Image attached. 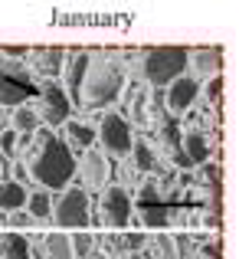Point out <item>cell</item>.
Listing matches in <instances>:
<instances>
[{"mask_svg":"<svg viewBox=\"0 0 239 259\" xmlns=\"http://www.w3.org/2000/svg\"><path fill=\"white\" fill-rule=\"evenodd\" d=\"M30 174L46 190H66L69 187V177L76 174V154L69 151V145L63 138L43 135V151L30 164Z\"/></svg>","mask_w":239,"mask_h":259,"instance_id":"6da1fadb","label":"cell"},{"mask_svg":"<svg viewBox=\"0 0 239 259\" xmlns=\"http://www.w3.org/2000/svg\"><path fill=\"white\" fill-rule=\"evenodd\" d=\"M121 85H125V69L115 59H88L85 69V82H82V99H85L88 108H105L112 105L121 95Z\"/></svg>","mask_w":239,"mask_h":259,"instance_id":"7a4b0ae2","label":"cell"},{"mask_svg":"<svg viewBox=\"0 0 239 259\" xmlns=\"http://www.w3.org/2000/svg\"><path fill=\"white\" fill-rule=\"evenodd\" d=\"M190 66V50L183 46H154L145 56V79L151 85H170L183 76V69Z\"/></svg>","mask_w":239,"mask_h":259,"instance_id":"3957f363","label":"cell"},{"mask_svg":"<svg viewBox=\"0 0 239 259\" xmlns=\"http://www.w3.org/2000/svg\"><path fill=\"white\" fill-rule=\"evenodd\" d=\"M39 89L30 79V72L20 63L0 59V108H20L30 99H36Z\"/></svg>","mask_w":239,"mask_h":259,"instance_id":"277c9868","label":"cell"},{"mask_svg":"<svg viewBox=\"0 0 239 259\" xmlns=\"http://www.w3.org/2000/svg\"><path fill=\"white\" fill-rule=\"evenodd\" d=\"M53 220H56L59 227H72V230L88 227V194L79 190V187H69L53 203Z\"/></svg>","mask_w":239,"mask_h":259,"instance_id":"5b68a950","label":"cell"},{"mask_svg":"<svg viewBox=\"0 0 239 259\" xmlns=\"http://www.w3.org/2000/svg\"><path fill=\"white\" fill-rule=\"evenodd\" d=\"M99 141L105 145V151L118 154V158H125V154H131L134 148V135H131V125H128L121 115L108 112L105 118H102V128H99Z\"/></svg>","mask_w":239,"mask_h":259,"instance_id":"8992f818","label":"cell"},{"mask_svg":"<svg viewBox=\"0 0 239 259\" xmlns=\"http://www.w3.org/2000/svg\"><path fill=\"white\" fill-rule=\"evenodd\" d=\"M39 99H43V108H39V121H46V125H66L72 115V102L69 95H66V89L59 82H46L39 89Z\"/></svg>","mask_w":239,"mask_h":259,"instance_id":"52a82bcc","label":"cell"},{"mask_svg":"<svg viewBox=\"0 0 239 259\" xmlns=\"http://www.w3.org/2000/svg\"><path fill=\"white\" fill-rule=\"evenodd\" d=\"M131 213H134V203H131V197H128L125 187H108L105 194H102V220H105L108 227L125 230L128 220H131Z\"/></svg>","mask_w":239,"mask_h":259,"instance_id":"ba28073f","label":"cell"},{"mask_svg":"<svg viewBox=\"0 0 239 259\" xmlns=\"http://www.w3.org/2000/svg\"><path fill=\"white\" fill-rule=\"evenodd\" d=\"M197 95H200V82L197 79H187V76H180L177 82H170V89L164 92V102H167V108L174 115H183L190 105L197 102Z\"/></svg>","mask_w":239,"mask_h":259,"instance_id":"9c48e42d","label":"cell"},{"mask_svg":"<svg viewBox=\"0 0 239 259\" xmlns=\"http://www.w3.org/2000/svg\"><path fill=\"white\" fill-rule=\"evenodd\" d=\"M138 207H141V217H145L148 227H164L167 217H170V207H167V203H161L158 187H154V184H145V187H141Z\"/></svg>","mask_w":239,"mask_h":259,"instance_id":"30bf717a","label":"cell"},{"mask_svg":"<svg viewBox=\"0 0 239 259\" xmlns=\"http://www.w3.org/2000/svg\"><path fill=\"white\" fill-rule=\"evenodd\" d=\"M180 145H183V158H187V164H207V158H210V145H207V135L203 132H187L180 138Z\"/></svg>","mask_w":239,"mask_h":259,"instance_id":"8fae6325","label":"cell"},{"mask_svg":"<svg viewBox=\"0 0 239 259\" xmlns=\"http://www.w3.org/2000/svg\"><path fill=\"white\" fill-rule=\"evenodd\" d=\"M88 53H79V56H72L69 59V66H66V82H69V92L66 95H72V99H79L82 95V82H85V69H88ZM69 99V102H72Z\"/></svg>","mask_w":239,"mask_h":259,"instance_id":"7c38bea8","label":"cell"},{"mask_svg":"<svg viewBox=\"0 0 239 259\" xmlns=\"http://www.w3.org/2000/svg\"><path fill=\"white\" fill-rule=\"evenodd\" d=\"M26 197H30V190H26L23 184H17V181H4L0 184V210L17 213V210L26 207Z\"/></svg>","mask_w":239,"mask_h":259,"instance_id":"4fadbf2b","label":"cell"},{"mask_svg":"<svg viewBox=\"0 0 239 259\" xmlns=\"http://www.w3.org/2000/svg\"><path fill=\"white\" fill-rule=\"evenodd\" d=\"M63 59H66L63 50H43V53H36V72H43V76L53 82V79L63 72Z\"/></svg>","mask_w":239,"mask_h":259,"instance_id":"5bb4252c","label":"cell"},{"mask_svg":"<svg viewBox=\"0 0 239 259\" xmlns=\"http://www.w3.org/2000/svg\"><path fill=\"white\" fill-rule=\"evenodd\" d=\"M0 259H30V243L20 233H4L0 236Z\"/></svg>","mask_w":239,"mask_h":259,"instance_id":"9a60e30c","label":"cell"},{"mask_svg":"<svg viewBox=\"0 0 239 259\" xmlns=\"http://www.w3.org/2000/svg\"><path fill=\"white\" fill-rule=\"evenodd\" d=\"M26 213H30L33 220H50V217H53V197L46 194V190L30 194V197H26Z\"/></svg>","mask_w":239,"mask_h":259,"instance_id":"2e32d148","label":"cell"},{"mask_svg":"<svg viewBox=\"0 0 239 259\" xmlns=\"http://www.w3.org/2000/svg\"><path fill=\"white\" fill-rule=\"evenodd\" d=\"M36 128H39V112L36 108H30V105L13 108V132L30 135V132H36Z\"/></svg>","mask_w":239,"mask_h":259,"instance_id":"e0dca14e","label":"cell"},{"mask_svg":"<svg viewBox=\"0 0 239 259\" xmlns=\"http://www.w3.org/2000/svg\"><path fill=\"white\" fill-rule=\"evenodd\" d=\"M46 253H50V259H76L72 240L66 233H50L46 236Z\"/></svg>","mask_w":239,"mask_h":259,"instance_id":"ac0fdd59","label":"cell"},{"mask_svg":"<svg viewBox=\"0 0 239 259\" xmlns=\"http://www.w3.org/2000/svg\"><path fill=\"white\" fill-rule=\"evenodd\" d=\"M82 174H85L88 184H102V181H105V174H108L105 158H102V154H95V151H88L85 154V164H82Z\"/></svg>","mask_w":239,"mask_h":259,"instance_id":"d6986e66","label":"cell"},{"mask_svg":"<svg viewBox=\"0 0 239 259\" xmlns=\"http://www.w3.org/2000/svg\"><path fill=\"white\" fill-rule=\"evenodd\" d=\"M220 59H223L220 50H203V53H197V69H200V76H207V72L220 76Z\"/></svg>","mask_w":239,"mask_h":259,"instance_id":"ffe728a7","label":"cell"},{"mask_svg":"<svg viewBox=\"0 0 239 259\" xmlns=\"http://www.w3.org/2000/svg\"><path fill=\"white\" fill-rule=\"evenodd\" d=\"M69 138L76 141L79 148H92V141H95V128L82 125V121H69Z\"/></svg>","mask_w":239,"mask_h":259,"instance_id":"44dd1931","label":"cell"},{"mask_svg":"<svg viewBox=\"0 0 239 259\" xmlns=\"http://www.w3.org/2000/svg\"><path fill=\"white\" fill-rule=\"evenodd\" d=\"M131 151H134V158H138V167H141V171H151V167H154V154L148 151V145L134 141V148H131Z\"/></svg>","mask_w":239,"mask_h":259,"instance_id":"7402d4cb","label":"cell"},{"mask_svg":"<svg viewBox=\"0 0 239 259\" xmlns=\"http://www.w3.org/2000/svg\"><path fill=\"white\" fill-rule=\"evenodd\" d=\"M0 151H4L7 158L17 154V132H13V128H4V132H0Z\"/></svg>","mask_w":239,"mask_h":259,"instance_id":"603a6c76","label":"cell"},{"mask_svg":"<svg viewBox=\"0 0 239 259\" xmlns=\"http://www.w3.org/2000/svg\"><path fill=\"white\" fill-rule=\"evenodd\" d=\"M207 95L213 102H220V95H223V76H213V82L207 85Z\"/></svg>","mask_w":239,"mask_h":259,"instance_id":"cb8c5ba5","label":"cell"},{"mask_svg":"<svg viewBox=\"0 0 239 259\" xmlns=\"http://www.w3.org/2000/svg\"><path fill=\"white\" fill-rule=\"evenodd\" d=\"M10 223H13V227H30V223H36V220H33L26 210H17V213L10 217Z\"/></svg>","mask_w":239,"mask_h":259,"instance_id":"d4e9b609","label":"cell"},{"mask_svg":"<svg viewBox=\"0 0 239 259\" xmlns=\"http://www.w3.org/2000/svg\"><path fill=\"white\" fill-rule=\"evenodd\" d=\"M125 243H128V249H138L141 243H145V236L141 233H125Z\"/></svg>","mask_w":239,"mask_h":259,"instance_id":"484cf974","label":"cell"},{"mask_svg":"<svg viewBox=\"0 0 239 259\" xmlns=\"http://www.w3.org/2000/svg\"><path fill=\"white\" fill-rule=\"evenodd\" d=\"M128 259H141V256H138V253H134V256H128Z\"/></svg>","mask_w":239,"mask_h":259,"instance_id":"4316f807","label":"cell"}]
</instances>
